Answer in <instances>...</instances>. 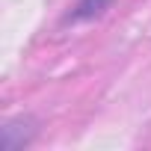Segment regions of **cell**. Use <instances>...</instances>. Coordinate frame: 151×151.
<instances>
[{"mask_svg":"<svg viewBox=\"0 0 151 151\" xmlns=\"http://www.w3.org/2000/svg\"><path fill=\"white\" fill-rule=\"evenodd\" d=\"M21 127V122H9L6 127H3V148L6 151H15V148H21V145H27L30 142V136H33V127L30 124H24V130H18Z\"/></svg>","mask_w":151,"mask_h":151,"instance_id":"6da1fadb","label":"cell"},{"mask_svg":"<svg viewBox=\"0 0 151 151\" xmlns=\"http://www.w3.org/2000/svg\"><path fill=\"white\" fill-rule=\"evenodd\" d=\"M110 3V0H80V3H77V9H74V18H92V15H98L104 6Z\"/></svg>","mask_w":151,"mask_h":151,"instance_id":"7a4b0ae2","label":"cell"}]
</instances>
